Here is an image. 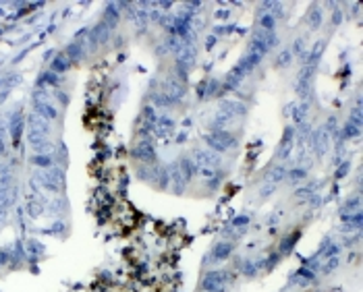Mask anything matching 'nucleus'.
Listing matches in <instances>:
<instances>
[{
  "instance_id": "1a4fd4ad",
  "label": "nucleus",
  "mask_w": 363,
  "mask_h": 292,
  "mask_svg": "<svg viewBox=\"0 0 363 292\" xmlns=\"http://www.w3.org/2000/svg\"><path fill=\"white\" fill-rule=\"evenodd\" d=\"M66 56L73 58V60H79V58L83 56V52H81V48H79V44H73V46L66 50Z\"/></svg>"
},
{
  "instance_id": "6e6552de",
  "label": "nucleus",
  "mask_w": 363,
  "mask_h": 292,
  "mask_svg": "<svg viewBox=\"0 0 363 292\" xmlns=\"http://www.w3.org/2000/svg\"><path fill=\"white\" fill-rule=\"evenodd\" d=\"M260 25H262V31H272V29H274V17H272L270 13H266L260 19Z\"/></svg>"
},
{
  "instance_id": "f257e3e1",
  "label": "nucleus",
  "mask_w": 363,
  "mask_h": 292,
  "mask_svg": "<svg viewBox=\"0 0 363 292\" xmlns=\"http://www.w3.org/2000/svg\"><path fill=\"white\" fill-rule=\"evenodd\" d=\"M185 96V85L180 83L176 77H170L162 83V89H160V94H158V102L164 104V106H170V104H176L180 98Z\"/></svg>"
},
{
  "instance_id": "0eeeda50",
  "label": "nucleus",
  "mask_w": 363,
  "mask_h": 292,
  "mask_svg": "<svg viewBox=\"0 0 363 292\" xmlns=\"http://www.w3.org/2000/svg\"><path fill=\"white\" fill-rule=\"evenodd\" d=\"M106 37H108V27H106L104 23H100V25L92 31V41H94V44H98V41H106Z\"/></svg>"
},
{
  "instance_id": "f8f14e48",
  "label": "nucleus",
  "mask_w": 363,
  "mask_h": 292,
  "mask_svg": "<svg viewBox=\"0 0 363 292\" xmlns=\"http://www.w3.org/2000/svg\"><path fill=\"white\" fill-rule=\"evenodd\" d=\"M33 162L40 164V166H50V160H48V158H44V155H35Z\"/></svg>"
},
{
  "instance_id": "39448f33",
  "label": "nucleus",
  "mask_w": 363,
  "mask_h": 292,
  "mask_svg": "<svg viewBox=\"0 0 363 292\" xmlns=\"http://www.w3.org/2000/svg\"><path fill=\"white\" fill-rule=\"evenodd\" d=\"M133 155L135 158H139V160H143V162H152L154 160V149H152V145L148 141H141V143L135 145Z\"/></svg>"
},
{
  "instance_id": "ddd939ff",
  "label": "nucleus",
  "mask_w": 363,
  "mask_h": 292,
  "mask_svg": "<svg viewBox=\"0 0 363 292\" xmlns=\"http://www.w3.org/2000/svg\"><path fill=\"white\" fill-rule=\"evenodd\" d=\"M309 21H311V23H315V25L320 23V13H317V9H313V13L309 15Z\"/></svg>"
},
{
  "instance_id": "f03ea898",
  "label": "nucleus",
  "mask_w": 363,
  "mask_h": 292,
  "mask_svg": "<svg viewBox=\"0 0 363 292\" xmlns=\"http://www.w3.org/2000/svg\"><path fill=\"white\" fill-rule=\"evenodd\" d=\"M224 284H226V274L222 272H210L201 280V288L206 292H222Z\"/></svg>"
},
{
  "instance_id": "7ed1b4c3",
  "label": "nucleus",
  "mask_w": 363,
  "mask_h": 292,
  "mask_svg": "<svg viewBox=\"0 0 363 292\" xmlns=\"http://www.w3.org/2000/svg\"><path fill=\"white\" fill-rule=\"evenodd\" d=\"M210 145L214 147V149H218V151H224V149H229V147H233L235 145V139H233V135H229L226 131H222V129H218L214 135H210Z\"/></svg>"
},
{
  "instance_id": "423d86ee",
  "label": "nucleus",
  "mask_w": 363,
  "mask_h": 292,
  "mask_svg": "<svg viewBox=\"0 0 363 292\" xmlns=\"http://www.w3.org/2000/svg\"><path fill=\"white\" fill-rule=\"evenodd\" d=\"M231 251H233L231 242H220V244H216V249H214V257L216 259H226L231 255Z\"/></svg>"
},
{
  "instance_id": "20e7f679",
  "label": "nucleus",
  "mask_w": 363,
  "mask_h": 292,
  "mask_svg": "<svg viewBox=\"0 0 363 292\" xmlns=\"http://www.w3.org/2000/svg\"><path fill=\"white\" fill-rule=\"evenodd\" d=\"M35 114L42 116V118H56L58 116V112L56 108L48 102V100H44V98H35Z\"/></svg>"
},
{
  "instance_id": "4468645a",
  "label": "nucleus",
  "mask_w": 363,
  "mask_h": 292,
  "mask_svg": "<svg viewBox=\"0 0 363 292\" xmlns=\"http://www.w3.org/2000/svg\"><path fill=\"white\" fill-rule=\"evenodd\" d=\"M288 58H291V54H288V52L280 54V56H278V64H288Z\"/></svg>"
},
{
  "instance_id": "9b49d317",
  "label": "nucleus",
  "mask_w": 363,
  "mask_h": 292,
  "mask_svg": "<svg viewBox=\"0 0 363 292\" xmlns=\"http://www.w3.org/2000/svg\"><path fill=\"white\" fill-rule=\"evenodd\" d=\"M158 131H160V135L162 133H170L172 131V120L170 118H162L160 120V129H158Z\"/></svg>"
},
{
  "instance_id": "9d476101",
  "label": "nucleus",
  "mask_w": 363,
  "mask_h": 292,
  "mask_svg": "<svg viewBox=\"0 0 363 292\" xmlns=\"http://www.w3.org/2000/svg\"><path fill=\"white\" fill-rule=\"evenodd\" d=\"M66 66H69V62L64 60V56H58V58L54 60V64H52V69H54V71H64Z\"/></svg>"
}]
</instances>
